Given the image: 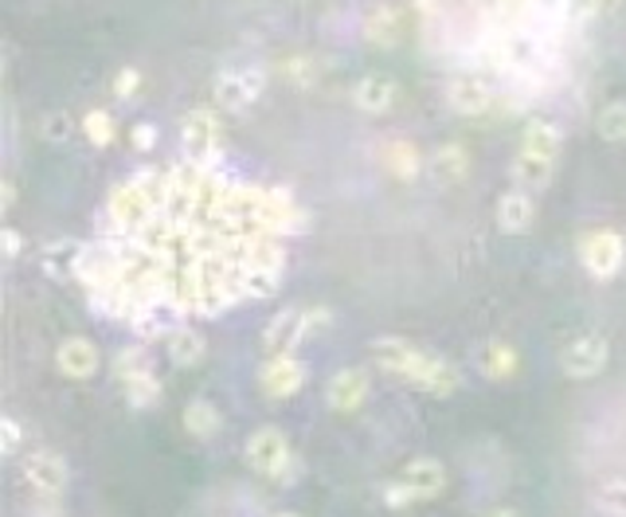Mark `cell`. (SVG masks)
Here are the masks:
<instances>
[{"label": "cell", "instance_id": "obj_1", "mask_svg": "<svg viewBox=\"0 0 626 517\" xmlns=\"http://www.w3.org/2000/svg\"><path fill=\"white\" fill-rule=\"evenodd\" d=\"M298 232L306 212L286 189L243 184L215 161L184 157L114 184L75 283L103 318L169 337L189 318L270 298Z\"/></svg>", "mask_w": 626, "mask_h": 517}, {"label": "cell", "instance_id": "obj_2", "mask_svg": "<svg viewBox=\"0 0 626 517\" xmlns=\"http://www.w3.org/2000/svg\"><path fill=\"white\" fill-rule=\"evenodd\" d=\"M372 365L388 377L404 380V384L423 388L431 397H450L463 384L455 365L435 354H423L420 345L404 341V337H376L372 341Z\"/></svg>", "mask_w": 626, "mask_h": 517}, {"label": "cell", "instance_id": "obj_3", "mask_svg": "<svg viewBox=\"0 0 626 517\" xmlns=\"http://www.w3.org/2000/svg\"><path fill=\"white\" fill-rule=\"evenodd\" d=\"M575 255H580V267H584L595 283H611L626 263V240L615 228H587V232L580 235V243H575Z\"/></svg>", "mask_w": 626, "mask_h": 517}, {"label": "cell", "instance_id": "obj_4", "mask_svg": "<svg viewBox=\"0 0 626 517\" xmlns=\"http://www.w3.org/2000/svg\"><path fill=\"white\" fill-rule=\"evenodd\" d=\"M266 95V71L263 67H227L215 75L212 83V98L220 103V110L243 114Z\"/></svg>", "mask_w": 626, "mask_h": 517}, {"label": "cell", "instance_id": "obj_5", "mask_svg": "<svg viewBox=\"0 0 626 517\" xmlns=\"http://www.w3.org/2000/svg\"><path fill=\"white\" fill-rule=\"evenodd\" d=\"M181 146L184 157L192 161H215L223 146V126H220V114L212 106H197L181 118Z\"/></svg>", "mask_w": 626, "mask_h": 517}, {"label": "cell", "instance_id": "obj_6", "mask_svg": "<svg viewBox=\"0 0 626 517\" xmlns=\"http://www.w3.org/2000/svg\"><path fill=\"white\" fill-rule=\"evenodd\" d=\"M247 463L251 471L266 474V478H283L294 466L290 440L283 435V428H258L247 440Z\"/></svg>", "mask_w": 626, "mask_h": 517}, {"label": "cell", "instance_id": "obj_7", "mask_svg": "<svg viewBox=\"0 0 626 517\" xmlns=\"http://www.w3.org/2000/svg\"><path fill=\"white\" fill-rule=\"evenodd\" d=\"M607 341L600 334H580L564 345V354H560V369L567 372L572 380H587V377H600L607 369Z\"/></svg>", "mask_w": 626, "mask_h": 517}, {"label": "cell", "instance_id": "obj_8", "mask_svg": "<svg viewBox=\"0 0 626 517\" xmlns=\"http://www.w3.org/2000/svg\"><path fill=\"white\" fill-rule=\"evenodd\" d=\"M301 384H306V361H298L294 354H270L263 369H258V388L270 400L294 397Z\"/></svg>", "mask_w": 626, "mask_h": 517}, {"label": "cell", "instance_id": "obj_9", "mask_svg": "<svg viewBox=\"0 0 626 517\" xmlns=\"http://www.w3.org/2000/svg\"><path fill=\"white\" fill-rule=\"evenodd\" d=\"M494 103H498L494 86L478 75H455L446 83V106L455 114H463V118H486L494 110Z\"/></svg>", "mask_w": 626, "mask_h": 517}, {"label": "cell", "instance_id": "obj_10", "mask_svg": "<svg viewBox=\"0 0 626 517\" xmlns=\"http://www.w3.org/2000/svg\"><path fill=\"white\" fill-rule=\"evenodd\" d=\"M20 474L24 483L32 486L35 494H47V498H60L67 490V463H63L55 451H32V455L20 463Z\"/></svg>", "mask_w": 626, "mask_h": 517}, {"label": "cell", "instance_id": "obj_11", "mask_svg": "<svg viewBox=\"0 0 626 517\" xmlns=\"http://www.w3.org/2000/svg\"><path fill=\"white\" fill-rule=\"evenodd\" d=\"M369 400V369H341L326 384V404L341 415H352Z\"/></svg>", "mask_w": 626, "mask_h": 517}, {"label": "cell", "instance_id": "obj_12", "mask_svg": "<svg viewBox=\"0 0 626 517\" xmlns=\"http://www.w3.org/2000/svg\"><path fill=\"white\" fill-rule=\"evenodd\" d=\"M306 334H309L306 310H298V306H286L283 314H275V318L266 321L263 345H266V354H294V345H298Z\"/></svg>", "mask_w": 626, "mask_h": 517}, {"label": "cell", "instance_id": "obj_13", "mask_svg": "<svg viewBox=\"0 0 626 517\" xmlns=\"http://www.w3.org/2000/svg\"><path fill=\"white\" fill-rule=\"evenodd\" d=\"M395 98H400V83L392 75H384V71H372V75H364L361 83L352 86V106L364 114H388L395 106Z\"/></svg>", "mask_w": 626, "mask_h": 517}, {"label": "cell", "instance_id": "obj_14", "mask_svg": "<svg viewBox=\"0 0 626 517\" xmlns=\"http://www.w3.org/2000/svg\"><path fill=\"white\" fill-rule=\"evenodd\" d=\"M55 365L67 380H91L98 372V345L91 337H67L55 349Z\"/></svg>", "mask_w": 626, "mask_h": 517}, {"label": "cell", "instance_id": "obj_15", "mask_svg": "<svg viewBox=\"0 0 626 517\" xmlns=\"http://www.w3.org/2000/svg\"><path fill=\"white\" fill-rule=\"evenodd\" d=\"M427 169L438 184H463L470 177V149L458 146V141H446L427 157Z\"/></svg>", "mask_w": 626, "mask_h": 517}, {"label": "cell", "instance_id": "obj_16", "mask_svg": "<svg viewBox=\"0 0 626 517\" xmlns=\"http://www.w3.org/2000/svg\"><path fill=\"white\" fill-rule=\"evenodd\" d=\"M400 483H404L420 502H427V498H435V494H443L446 466L438 463V458H412V463L404 466V474H400Z\"/></svg>", "mask_w": 626, "mask_h": 517}, {"label": "cell", "instance_id": "obj_17", "mask_svg": "<svg viewBox=\"0 0 626 517\" xmlns=\"http://www.w3.org/2000/svg\"><path fill=\"white\" fill-rule=\"evenodd\" d=\"M165 349H169V361L177 365V369H197V365H204V357H208L204 334L189 329V321L177 326L169 337H165Z\"/></svg>", "mask_w": 626, "mask_h": 517}, {"label": "cell", "instance_id": "obj_18", "mask_svg": "<svg viewBox=\"0 0 626 517\" xmlns=\"http://www.w3.org/2000/svg\"><path fill=\"white\" fill-rule=\"evenodd\" d=\"M537 220V204L524 189H513L498 200V228L506 235H524Z\"/></svg>", "mask_w": 626, "mask_h": 517}, {"label": "cell", "instance_id": "obj_19", "mask_svg": "<svg viewBox=\"0 0 626 517\" xmlns=\"http://www.w3.org/2000/svg\"><path fill=\"white\" fill-rule=\"evenodd\" d=\"M400 35H404V12L395 9V4L369 9V17H364V40L376 43V48H392Z\"/></svg>", "mask_w": 626, "mask_h": 517}, {"label": "cell", "instance_id": "obj_20", "mask_svg": "<svg viewBox=\"0 0 626 517\" xmlns=\"http://www.w3.org/2000/svg\"><path fill=\"white\" fill-rule=\"evenodd\" d=\"M380 161H384V169L392 172L395 181H415L423 172V154L404 138L388 141V146L380 149Z\"/></svg>", "mask_w": 626, "mask_h": 517}, {"label": "cell", "instance_id": "obj_21", "mask_svg": "<svg viewBox=\"0 0 626 517\" xmlns=\"http://www.w3.org/2000/svg\"><path fill=\"white\" fill-rule=\"evenodd\" d=\"M552 172H556V157H541V154H517V161H513V184L517 189H524V192H537V189H544V184L552 181Z\"/></svg>", "mask_w": 626, "mask_h": 517}, {"label": "cell", "instance_id": "obj_22", "mask_svg": "<svg viewBox=\"0 0 626 517\" xmlns=\"http://www.w3.org/2000/svg\"><path fill=\"white\" fill-rule=\"evenodd\" d=\"M121 392H126L129 408L134 412H149V408L161 404V380L153 377V369H141V372H129L126 380H121Z\"/></svg>", "mask_w": 626, "mask_h": 517}, {"label": "cell", "instance_id": "obj_23", "mask_svg": "<svg viewBox=\"0 0 626 517\" xmlns=\"http://www.w3.org/2000/svg\"><path fill=\"white\" fill-rule=\"evenodd\" d=\"M564 138H560V126L549 118H532L521 134V149L524 154H541V157H556Z\"/></svg>", "mask_w": 626, "mask_h": 517}, {"label": "cell", "instance_id": "obj_24", "mask_svg": "<svg viewBox=\"0 0 626 517\" xmlns=\"http://www.w3.org/2000/svg\"><path fill=\"white\" fill-rule=\"evenodd\" d=\"M184 431H189L192 440H212L215 431H220V408L212 404V400H189V408H184Z\"/></svg>", "mask_w": 626, "mask_h": 517}, {"label": "cell", "instance_id": "obj_25", "mask_svg": "<svg viewBox=\"0 0 626 517\" xmlns=\"http://www.w3.org/2000/svg\"><path fill=\"white\" fill-rule=\"evenodd\" d=\"M517 369H521V357H517L513 345H506V341L486 345V354H481V372H486L489 380H509V377H517Z\"/></svg>", "mask_w": 626, "mask_h": 517}, {"label": "cell", "instance_id": "obj_26", "mask_svg": "<svg viewBox=\"0 0 626 517\" xmlns=\"http://www.w3.org/2000/svg\"><path fill=\"white\" fill-rule=\"evenodd\" d=\"M83 134L95 149H110L114 141H118V122H114L110 110H86Z\"/></svg>", "mask_w": 626, "mask_h": 517}, {"label": "cell", "instance_id": "obj_27", "mask_svg": "<svg viewBox=\"0 0 626 517\" xmlns=\"http://www.w3.org/2000/svg\"><path fill=\"white\" fill-rule=\"evenodd\" d=\"M595 129H600L603 141H626V103H607L595 114Z\"/></svg>", "mask_w": 626, "mask_h": 517}, {"label": "cell", "instance_id": "obj_28", "mask_svg": "<svg viewBox=\"0 0 626 517\" xmlns=\"http://www.w3.org/2000/svg\"><path fill=\"white\" fill-rule=\"evenodd\" d=\"M595 509L607 517H626V478H607L595 490Z\"/></svg>", "mask_w": 626, "mask_h": 517}, {"label": "cell", "instance_id": "obj_29", "mask_svg": "<svg viewBox=\"0 0 626 517\" xmlns=\"http://www.w3.org/2000/svg\"><path fill=\"white\" fill-rule=\"evenodd\" d=\"M283 78L290 86H298V91H306V86L318 83V67H314V60H306V55H290V60H283Z\"/></svg>", "mask_w": 626, "mask_h": 517}, {"label": "cell", "instance_id": "obj_30", "mask_svg": "<svg viewBox=\"0 0 626 517\" xmlns=\"http://www.w3.org/2000/svg\"><path fill=\"white\" fill-rule=\"evenodd\" d=\"M600 9H603V0H560V17L572 28L592 24V20L600 17Z\"/></svg>", "mask_w": 626, "mask_h": 517}, {"label": "cell", "instance_id": "obj_31", "mask_svg": "<svg viewBox=\"0 0 626 517\" xmlns=\"http://www.w3.org/2000/svg\"><path fill=\"white\" fill-rule=\"evenodd\" d=\"M141 83H146V78H141L138 67H121L110 83V95L118 98V103H134V98L141 95Z\"/></svg>", "mask_w": 626, "mask_h": 517}, {"label": "cell", "instance_id": "obj_32", "mask_svg": "<svg viewBox=\"0 0 626 517\" xmlns=\"http://www.w3.org/2000/svg\"><path fill=\"white\" fill-rule=\"evenodd\" d=\"M149 369V354L141 349V345H129V349H121L118 357H114V377L126 380L129 372H141Z\"/></svg>", "mask_w": 626, "mask_h": 517}, {"label": "cell", "instance_id": "obj_33", "mask_svg": "<svg viewBox=\"0 0 626 517\" xmlns=\"http://www.w3.org/2000/svg\"><path fill=\"white\" fill-rule=\"evenodd\" d=\"M40 134L47 141H55V146H60V141H67L71 134H75V122H71L67 114H47V118L40 122Z\"/></svg>", "mask_w": 626, "mask_h": 517}, {"label": "cell", "instance_id": "obj_34", "mask_svg": "<svg viewBox=\"0 0 626 517\" xmlns=\"http://www.w3.org/2000/svg\"><path fill=\"white\" fill-rule=\"evenodd\" d=\"M20 443H24V428H20L17 415H4V420H0V451L12 458L20 451Z\"/></svg>", "mask_w": 626, "mask_h": 517}, {"label": "cell", "instance_id": "obj_35", "mask_svg": "<svg viewBox=\"0 0 626 517\" xmlns=\"http://www.w3.org/2000/svg\"><path fill=\"white\" fill-rule=\"evenodd\" d=\"M129 141H134V149H138V154H149V149H157L161 134H157L153 122H138V126L129 129Z\"/></svg>", "mask_w": 626, "mask_h": 517}, {"label": "cell", "instance_id": "obj_36", "mask_svg": "<svg viewBox=\"0 0 626 517\" xmlns=\"http://www.w3.org/2000/svg\"><path fill=\"white\" fill-rule=\"evenodd\" d=\"M532 9V0H498V12L506 20H517V17H524V12Z\"/></svg>", "mask_w": 626, "mask_h": 517}, {"label": "cell", "instance_id": "obj_37", "mask_svg": "<svg viewBox=\"0 0 626 517\" xmlns=\"http://www.w3.org/2000/svg\"><path fill=\"white\" fill-rule=\"evenodd\" d=\"M20 251H24V235L17 228H4V258H20Z\"/></svg>", "mask_w": 626, "mask_h": 517}, {"label": "cell", "instance_id": "obj_38", "mask_svg": "<svg viewBox=\"0 0 626 517\" xmlns=\"http://www.w3.org/2000/svg\"><path fill=\"white\" fill-rule=\"evenodd\" d=\"M32 517H60V506H32Z\"/></svg>", "mask_w": 626, "mask_h": 517}, {"label": "cell", "instance_id": "obj_39", "mask_svg": "<svg viewBox=\"0 0 626 517\" xmlns=\"http://www.w3.org/2000/svg\"><path fill=\"white\" fill-rule=\"evenodd\" d=\"M12 204H17V184H4V208H12Z\"/></svg>", "mask_w": 626, "mask_h": 517}, {"label": "cell", "instance_id": "obj_40", "mask_svg": "<svg viewBox=\"0 0 626 517\" xmlns=\"http://www.w3.org/2000/svg\"><path fill=\"white\" fill-rule=\"evenodd\" d=\"M481 517H521L517 509H494V514H481Z\"/></svg>", "mask_w": 626, "mask_h": 517}, {"label": "cell", "instance_id": "obj_41", "mask_svg": "<svg viewBox=\"0 0 626 517\" xmlns=\"http://www.w3.org/2000/svg\"><path fill=\"white\" fill-rule=\"evenodd\" d=\"M275 517H306V514H275Z\"/></svg>", "mask_w": 626, "mask_h": 517}]
</instances>
